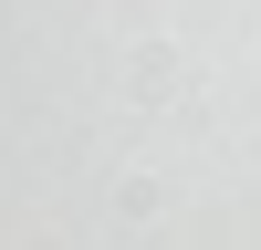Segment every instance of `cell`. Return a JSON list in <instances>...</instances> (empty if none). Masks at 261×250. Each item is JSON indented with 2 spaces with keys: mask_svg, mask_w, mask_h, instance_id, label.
<instances>
[{
  "mask_svg": "<svg viewBox=\"0 0 261 250\" xmlns=\"http://www.w3.org/2000/svg\"><path fill=\"white\" fill-rule=\"evenodd\" d=\"M178 42H136V52H125V83H136V94H178Z\"/></svg>",
  "mask_w": 261,
  "mask_h": 250,
  "instance_id": "obj_1",
  "label": "cell"
}]
</instances>
